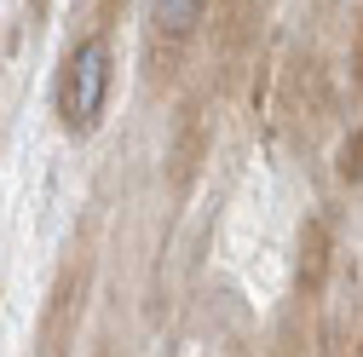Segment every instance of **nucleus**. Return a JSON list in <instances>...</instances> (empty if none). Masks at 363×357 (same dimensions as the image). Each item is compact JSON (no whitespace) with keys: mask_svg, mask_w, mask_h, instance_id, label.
<instances>
[{"mask_svg":"<svg viewBox=\"0 0 363 357\" xmlns=\"http://www.w3.org/2000/svg\"><path fill=\"white\" fill-rule=\"evenodd\" d=\"M110 81H116V64H110V40L99 35H81L64 69H58V121L69 139H86L99 132L104 121V104H110Z\"/></svg>","mask_w":363,"mask_h":357,"instance_id":"1","label":"nucleus"},{"mask_svg":"<svg viewBox=\"0 0 363 357\" xmlns=\"http://www.w3.org/2000/svg\"><path fill=\"white\" fill-rule=\"evenodd\" d=\"M86 294H93V248H75L64 265H58V277L47 288V305H40V323H35V346L40 357H64L81 317H86Z\"/></svg>","mask_w":363,"mask_h":357,"instance_id":"2","label":"nucleus"},{"mask_svg":"<svg viewBox=\"0 0 363 357\" xmlns=\"http://www.w3.org/2000/svg\"><path fill=\"white\" fill-rule=\"evenodd\" d=\"M208 150H213L208 110H202V98H185V104H179V121H173V144H167V191L173 196H185L196 185Z\"/></svg>","mask_w":363,"mask_h":357,"instance_id":"3","label":"nucleus"},{"mask_svg":"<svg viewBox=\"0 0 363 357\" xmlns=\"http://www.w3.org/2000/svg\"><path fill=\"white\" fill-rule=\"evenodd\" d=\"M329 225L323 219H306L300 225V254H294V294L300 300H317L329 283Z\"/></svg>","mask_w":363,"mask_h":357,"instance_id":"4","label":"nucleus"},{"mask_svg":"<svg viewBox=\"0 0 363 357\" xmlns=\"http://www.w3.org/2000/svg\"><path fill=\"white\" fill-rule=\"evenodd\" d=\"M219 58L225 69H237L254 47V29H259V0H219Z\"/></svg>","mask_w":363,"mask_h":357,"instance_id":"5","label":"nucleus"},{"mask_svg":"<svg viewBox=\"0 0 363 357\" xmlns=\"http://www.w3.org/2000/svg\"><path fill=\"white\" fill-rule=\"evenodd\" d=\"M202 6H208V0H150V18H156V35H167V40H185V35L196 29Z\"/></svg>","mask_w":363,"mask_h":357,"instance_id":"6","label":"nucleus"},{"mask_svg":"<svg viewBox=\"0 0 363 357\" xmlns=\"http://www.w3.org/2000/svg\"><path fill=\"white\" fill-rule=\"evenodd\" d=\"M335 173H340V185H363V127H352L346 139H340Z\"/></svg>","mask_w":363,"mask_h":357,"instance_id":"7","label":"nucleus"},{"mask_svg":"<svg viewBox=\"0 0 363 357\" xmlns=\"http://www.w3.org/2000/svg\"><path fill=\"white\" fill-rule=\"evenodd\" d=\"M121 12H127V0H86V35H99V40H104V35L116 29Z\"/></svg>","mask_w":363,"mask_h":357,"instance_id":"8","label":"nucleus"},{"mask_svg":"<svg viewBox=\"0 0 363 357\" xmlns=\"http://www.w3.org/2000/svg\"><path fill=\"white\" fill-rule=\"evenodd\" d=\"M352 86L363 93V12H357V23H352Z\"/></svg>","mask_w":363,"mask_h":357,"instance_id":"9","label":"nucleus"},{"mask_svg":"<svg viewBox=\"0 0 363 357\" xmlns=\"http://www.w3.org/2000/svg\"><path fill=\"white\" fill-rule=\"evenodd\" d=\"M357 357H363V334H357Z\"/></svg>","mask_w":363,"mask_h":357,"instance_id":"10","label":"nucleus"}]
</instances>
